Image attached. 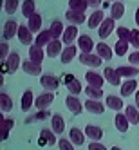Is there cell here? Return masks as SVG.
<instances>
[{
    "instance_id": "obj_1",
    "label": "cell",
    "mask_w": 139,
    "mask_h": 150,
    "mask_svg": "<svg viewBox=\"0 0 139 150\" xmlns=\"http://www.w3.org/2000/svg\"><path fill=\"white\" fill-rule=\"evenodd\" d=\"M40 83L47 92H54L60 87V80H58V76H54V74H42Z\"/></svg>"
},
{
    "instance_id": "obj_2",
    "label": "cell",
    "mask_w": 139,
    "mask_h": 150,
    "mask_svg": "<svg viewBox=\"0 0 139 150\" xmlns=\"http://www.w3.org/2000/svg\"><path fill=\"white\" fill-rule=\"evenodd\" d=\"M101 62H103V58L94 54V52H81L80 54V63H83V65H87V67H92V69L99 67Z\"/></svg>"
},
{
    "instance_id": "obj_3",
    "label": "cell",
    "mask_w": 139,
    "mask_h": 150,
    "mask_svg": "<svg viewBox=\"0 0 139 150\" xmlns=\"http://www.w3.org/2000/svg\"><path fill=\"white\" fill-rule=\"evenodd\" d=\"M52 101H54V94L52 92H42L40 96H36V100H35V107L40 110H47V107L52 105Z\"/></svg>"
},
{
    "instance_id": "obj_4",
    "label": "cell",
    "mask_w": 139,
    "mask_h": 150,
    "mask_svg": "<svg viewBox=\"0 0 139 150\" xmlns=\"http://www.w3.org/2000/svg\"><path fill=\"white\" fill-rule=\"evenodd\" d=\"M114 29H116V20H114L112 16L105 18V20H103V24H101V25H99V29H98V33H99V38H101V40L109 38V36L114 33Z\"/></svg>"
},
{
    "instance_id": "obj_5",
    "label": "cell",
    "mask_w": 139,
    "mask_h": 150,
    "mask_svg": "<svg viewBox=\"0 0 139 150\" xmlns=\"http://www.w3.org/2000/svg\"><path fill=\"white\" fill-rule=\"evenodd\" d=\"M65 105H67V109L72 112V114H81L83 109H85V105L80 101V98H76L74 94H69L67 98H65Z\"/></svg>"
},
{
    "instance_id": "obj_6",
    "label": "cell",
    "mask_w": 139,
    "mask_h": 150,
    "mask_svg": "<svg viewBox=\"0 0 139 150\" xmlns=\"http://www.w3.org/2000/svg\"><path fill=\"white\" fill-rule=\"evenodd\" d=\"M18 29H20V25L15 22V20H7V22L4 24V31H2L4 42H7V40H11L13 36H16L18 35Z\"/></svg>"
},
{
    "instance_id": "obj_7",
    "label": "cell",
    "mask_w": 139,
    "mask_h": 150,
    "mask_svg": "<svg viewBox=\"0 0 139 150\" xmlns=\"http://www.w3.org/2000/svg\"><path fill=\"white\" fill-rule=\"evenodd\" d=\"M58 143V139H56V134L52 128H42V132H40V145L44 146V145H56Z\"/></svg>"
},
{
    "instance_id": "obj_8",
    "label": "cell",
    "mask_w": 139,
    "mask_h": 150,
    "mask_svg": "<svg viewBox=\"0 0 139 150\" xmlns=\"http://www.w3.org/2000/svg\"><path fill=\"white\" fill-rule=\"evenodd\" d=\"M22 71L29 76H42V63H35L31 60L22 62Z\"/></svg>"
},
{
    "instance_id": "obj_9",
    "label": "cell",
    "mask_w": 139,
    "mask_h": 150,
    "mask_svg": "<svg viewBox=\"0 0 139 150\" xmlns=\"http://www.w3.org/2000/svg\"><path fill=\"white\" fill-rule=\"evenodd\" d=\"M45 52H47L49 58L61 56V52H63V42L61 40H51V44L45 47Z\"/></svg>"
},
{
    "instance_id": "obj_10",
    "label": "cell",
    "mask_w": 139,
    "mask_h": 150,
    "mask_svg": "<svg viewBox=\"0 0 139 150\" xmlns=\"http://www.w3.org/2000/svg\"><path fill=\"white\" fill-rule=\"evenodd\" d=\"M96 54L101 56V58H103V60H107V62H110V60H112V56L116 54V52H114V49H112L110 45H107L105 42H99V44L96 45Z\"/></svg>"
},
{
    "instance_id": "obj_11",
    "label": "cell",
    "mask_w": 139,
    "mask_h": 150,
    "mask_svg": "<svg viewBox=\"0 0 139 150\" xmlns=\"http://www.w3.org/2000/svg\"><path fill=\"white\" fill-rule=\"evenodd\" d=\"M0 137H2V141H7L9 139V132H11V128H13V125H15V121L11 120V117H6L4 116H0Z\"/></svg>"
},
{
    "instance_id": "obj_12",
    "label": "cell",
    "mask_w": 139,
    "mask_h": 150,
    "mask_svg": "<svg viewBox=\"0 0 139 150\" xmlns=\"http://www.w3.org/2000/svg\"><path fill=\"white\" fill-rule=\"evenodd\" d=\"M78 27L76 25H69V27H65V33H63V36H61V42L65 45H72V42H78Z\"/></svg>"
},
{
    "instance_id": "obj_13",
    "label": "cell",
    "mask_w": 139,
    "mask_h": 150,
    "mask_svg": "<svg viewBox=\"0 0 139 150\" xmlns=\"http://www.w3.org/2000/svg\"><path fill=\"white\" fill-rule=\"evenodd\" d=\"M18 42L20 44H24V45H33V33H31V29L27 27V25H20V29H18Z\"/></svg>"
},
{
    "instance_id": "obj_14",
    "label": "cell",
    "mask_w": 139,
    "mask_h": 150,
    "mask_svg": "<svg viewBox=\"0 0 139 150\" xmlns=\"http://www.w3.org/2000/svg\"><path fill=\"white\" fill-rule=\"evenodd\" d=\"M85 80H87L89 85H92V87H103V83H105V76H101V74L98 72H94V71H87L85 72Z\"/></svg>"
},
{
    "instance_id": "obj_15",
    "label": "cell",
    "mask_w": 139,
    "mask_h": 150,
    "mask_svg": "<svg viewBox=\"0 0 139 150\" xmlns=\"http://www.w3.org/2000/svg\"><path fill=\"white\" fill-rule=\"evenodd\" d=\"M103 76L110 85H114V87H117V85L121 83V76H119V72H117V69H112V67L103 69Z\"/></svg>"
},
{
    "instance_id": "obj_16",
    "label": "cell",
    "mask_w": 139,
    "mask_h": 150,
    "mask_svg": "<svg viewBox=\"0 0 139 150\" xmlns=\"http://www.w3.org/2000/svg\"><path fill=\"white\" fill-rule=\"evenodd\" d=\"M35 94H33V91H31V89H27L24 94H22V100H20V109H22L24 112H27L29 109H31V107H33L35 105Z\"/></svg>"
},
{
    "instance_id": "obj_17",
    "label": "cell",
    "mask_w": 139,
    "mask_h": 150,
    "mask_svg": "<svg viewBox=\"0 0 139 150\" xmlns=\"http://www.w3.org/2000/svg\"><path fill=\"white\" fill-rule=\"evenodd\" d=\"M117 72H119L121 78H126V80H134L137 74H139V69L135 65H121V67H116Z\"/></svg>"
},
{
    "instance_id": "obj_18",
    "label": "cell",
    "mask_w": 139,
    "mask_h": 150,
    "mask_svg": "<svg viewBox=\"0 0 139 150\" xmlns=\"http://www.w3.org/2000/svg\"><path fill=\"white\" fill-rule=\"evenodd\" d=\"M47 56V52L42 49V47H38V45H31L29 47V60L31 62H35V63H42V60H44Z\"/></svg>"
},
{
    "instance_id": "obj_19",
    "label": "cell",
    "mask_w": 139,
    "mask_h": 150,
    "mask_svg": "<svg viewBox=\"0 0 139 150\" xmlns=\"http://www.w3.org/2000/svg\"><path fill=\"white\" fill-rule=\"evenodd\" d=\"M78 47L81 52H92L94 51V40L89 35H80L78 38Z\"/></svg>"
},
{
    "instance_id": "obj_20",
    "label": "cell",
    "mask_w": 139,
    "mask_h": 150,
    "mask_svg": "<svg viewBox=\"0 0 139 150\" xmlns=\"http://www.w3.org/2000/svg\"><path fill=\"white\" fill-rule=\"evenodd\" d=\"M85 136H87L90 141H99V139L103 137V130L98 125H87L85 127Z\"/></svg>"
},
{
    "instance_id": "obj_21",
    "label": "cell",
    "mask_w": 139,
    "mask_h": 150,
    "mask_svg": "<svg viewBox=\"0 0 139 150\" xmlns=\"http://www.w3.org/2000/svg\"><path fill=\"white\" fill-rule=\"evenodd\" d=\"M65 18L69 20V22H71L72 25H80V24H83V22H85V20H89L87 16H85V13L72 11V9H69V11L65 13Z\"/></svg>"
},
{
    "instance_id": "obj_22",
    "label": "cell",
    "mask_w": 139,
    "mask_h": 150,
    "mask_svg": "<svg viewBox=\"0 0 139 150\" xmlns=\"http://www.w3.org/2000/svg\"><path fill=\"white\" fill-rule=\"evenodd\" d=\"M103 20H105V13L103 11H99V9H98V11H94L90 16H89V20H87V27L89 29H94V27H98L99 29V25L103 24Z\"/></svg>"
},
{
    "instance_id": "obj_23",
    "label": "cell",
    "mask_w": 139,
    "mask_h": 150,
    "mask_svg": "<svg viewBox=\"0 0 139 150\" xmlns=\"http://www.w3.org/2000/svg\"><path fill=\"white\" fill-rule=\"evenodd\" d=\"M65 85H67L69 92H71V94H74V96H76V94H80V92L83 91V87H81L80 80H76L74 76H71V74H69V76H65Z\"/></svg>"
},
{
    "instance_id": "obj_24",
    "label": "cell",
    "mask_w": 139,
    "mask_h": 150,
    "mask_svg": "<svg viewBox=\"0 0 139 150\" xmlns=\"http://www.w3.org/2000/svg\"><path fill=\"white\" fill-rule=\"evenodd\" d=\"M51 128L54 130V134H63L65 132V120L60 114H54L51 117Z\"/></svg>"
},
{
    "instance_id": "obj_25",
    "label": "cell",
    "mask_w": 139,
    "mask_h": 150,
    "mask_svg": "<svg viewBox=\"0 0 139 150\" xmlns=\"http://www.w3.org/2000/svg\"><path fill=\"white\" fill-rule=\"evenodd\" d=\"M85 109H87L89 112H92V114H103L105 112V105L99 101V100H87L85 101Z\"/></svg>"
},
{
    "instance_id": "obj_26",
    "label": "cell",
    "mask_w": 139,
    "mask_h": 150,
    "mask_svg": "<svg viewBox=\"0 0 139 150\" xmlns=\"http://www.w3.org/2000/svg\"><path fill=\"white\" fill-rule=\"evenodd\" d=\"M6 63H7V74H15L16 72V69L20 67V54L18 52H11L9 54V58L6 60Z\"/></svg>"
},
{
    "instance_id": "obj_27",
    "label": "cell",
    "mask_w": 139,
    "mask_h": 150,
    "mask_svg": "<svg viewBox=\"0 0 139 150\" xmlns=\"http://www.w3.org/2000/svg\"><path fill=\"white\" fill-rule=\"evenodd\" d=\"M134 92H137V81L135 80H126L121 85V98H128Z\"/></svg>"
},
{
    "instance_id": "obj_28",
    "label": "cell",
    "mask_w": 139,
    "mask_h": 150,
    "mask_svg": "<svg viewBox=\"0 0 139 150\" xmlns=\"http://www.w3.org/2000/svg\"><path fill=\"white\" fill-rule=\"evenodd\" d=\"M76 52H78V47L76 45H67L65 49H63L61 56H60V60H61L63 65H65V63H71L74 58H76Z\"/></svg>"
},
{
    "instance_id": "obj_29",
    "label": "cell",
    "mask_w": 139,
    "mask_h": 150,
    "mask_svg": "<svg viewBox=\"0 0 139 150\" xmlns=\"http://www.w3.org/2000/svg\"><path fill=\"white\" fill-rule=\"evenodd\" d=\"M85 137H87V136H85V132H81L80 128H76V127L71 128V132H69V139L74 143V146H81V145L85 143Z\"/></svg>"
},
{
    "instance_id": "obj_30",
    "label": "cell",
    "mask_w": 139,
    "mask_h": 150,
    "mask_svg": "<svg viewBox=\"0 0 139 150\" xmlns=\"http://www.w3.org/2000/svg\"><path fill=\"white\" fill-rule=\"evenodd\" d=\"M49 31H51V36H52V40H61L63 33H65V27H63V24L60 22V20H54V22L51 24Z\"/></svg>"
},
{
    "instance_id": "obj_31",
    "label": "cell",
    "mask_w": 139,
    "mask_h": 150,
    "mask_svg": "<svg viewBox=\"0 0 139 150\" xmlns=\"http://www.w3.org/2000/svg\"><path fill=\"white\" fill-rule=\"evenodd\" d=\"M105 105L109 107V109H112V110H123V100L114 96V94H109L105 98Z\"/></svg>"
},
{
    "instance_id": "obj_32",
    "label": "cell",
    "mask_w": 139,
    "mask_h": 150,
    "mask_svg": "<svg viewBox=\"0 0 139 150\" xmlns=\"http://www.w3.org/2000/svg\"><path fill=\"white\" fill-rule=\"evenodd\" d=\"M114 125H116V128H117L119 132H123V134H125V132L128 130V125H130V121L126 120V116H125V114L117 112V114H116V117H114Z\"/></svg>"
},
{
    "instance_id": "obj_33",
    "label": "cell",
    "mask_w": 139,
    "mask_h": 150,
    "mask_svg": "<svg viewBox=\"0 0 139 150\" xmlns=\"http://www.w3.org/2000/svg\"><path fill=\"white\" fill-rule=\"evenodd\" d=\"M51 40H52V36H51V31L47 29V31H42V33H38L36 35V40H35V45H38V47H47L49 44H51Z\"/></svg>"
},
{
    "instance_id": "obj_34",
    "label": "cell",
    "mask_w": 139,
    "mask_h": 150,
    "mask_svg": "<svg viewBox=\"0 0 139 150\" xmlns=\"http://www.w3.org/2000/svg\"><path fill=\"white\" fill-rule=\"evenodd\" d=\"M125 116H126V120L130 121L132 125H137L139 123V109H137L135 105H126Z\"/></svg>"
},
{
    "instance_id": "obj_35",
    "label": "cell",
    "mask_w": 139,
    "mask_h": 150,
    "mask_svg": "<svg viewBox=\"0 0 139 150\" xmlns=\"http://www.w3.org/2000/svg\"><path fill=\"white\" fill-rule=\"evenodd\" d=\"M110 16H112L114 20L123 18V16H125V4L119 2V0H116V2L110 6Z\"/></svg>"
},
{
    "instance_id": "obj_36",
    "label": "cell",
    "mask_w": 139,
    "mask_h": 150,
    "mask_svg": "<svg viewBox=\"0 0 139 150\" xmlns=\"http://www.w3.org/2000/svg\"><path fill=\"white\" fill-rule=\"evenodd\" d=\"M27 27L31 29V33H42V16L36 13V15H33L29 18V22H27Z\"/></svg>"
},
{
    "instance_id": "obj_37",
    "label": "cell",
    "mask_w": 139,
    "mask_h": 150,
    "mask_svg": "<svg viewBox=\"0 0 139 150\" xmlns=\"http://www.w3.org/2000/svg\"><path fill=\"white\" fill-rule=\"evenodd\" d=\"M22 15L25 18H31L33 15H36V4H35V0H24V4H22Z\"/></svg>"
},
{
    "instance_id": "obj_38",
    "label": "cell",
    "mask_w": 139,
    "mask_h": 150,
    "mask_svg": "<svg viewBox=\"0 0 139 150\" xmlns=\"http://www.w3.org/2000/svg\"><path fill=\"white\" fill-rule=\"evenodd\" d=\"M11 109H13L11 96L6 94V92H2V94H0V110H2V112H11Z\"/></svg>"
},
{
    "instance_id": "obj_39",
    "label": "cell",
    "mask_w": 139,
    "mask_h": 150,
    "mask_svg": "<svg viewBox=\"0 0 139 150\" xmlns=\"http://www.w3.org/2000/svg\"><path fill=\"white\" fill-rule=\"evenodd\" d=\"M128 45H130V42L117 40L116 42V47H114V52H116L117 56H125V54H128Z\"/></svg>"
},
{
    "instance_id": "obj_40",
    "label": "cell",
    "mask_w": 139,
    "mask_h": 150,
    "mask_svg": "<svg viewBox=\"0 0 139 150\" xmlns=\"http://www.w3.org/2000/svg\"><path fill=\"white\" fill-rule=\"evenodd\" d=\"M87 2L85 0H69V9L72 11H80V13H85L87 11Z\"/></svg>"
},
{
    "instance_id": "obj_41",
    "label": "cell",
    "mask_w": 139,
    "mask_h": 150,
    "mask_svg": "<svg viewBox=\"0 0 139 150\" xmlns=\"http://www.w3.org/2000/svg\"><path fill=\"white\" fill-rule=\"evenodd\" d=\"M18 6H20V0H4V11L7 15H13L18 11Z\"/></svg>"
},
{
    "instance_id": "obj_42",
    "label": "cell",
    "mask_w": 139,
    "mask_h": 150,
    "mask_svg": "<svg viewBox=\"0 0 139 150\" xmlns=\"http://www.w3.org/2000/svg\"><path fill=\"white\" fill-rule=\"evenodd\" d=\"M85 94H87L90 100H99V98H103V91L99 87H92V85H89V87L85 89Z\"/></svg>"
},
{
    "instance_id": "obj_43",
    "label": "cell",
    "mask_w": 139,
    "mask_h": 150,
    "mask_svg": "<svg viewBox=\"0 0 139 150\" xmlns=\"http://www.w3.org/2000/svg\"><path fill=\"white\" fill-rule=\"evenodd\" d=\"M117 33V40H125V42H130V35H132V29H128L125 25H119L116 29Z\"/></svg>"
},
{
    "instance_id": "obj_44",
    "label": "cell",
    "mask_w": 139,
    "mask_h": 150,
    "mask_svg": "<svg viewBox=\"0 0 139 150\" xmlns=\"http://www.w3.org/2000/svg\"><path fill=\"white\" fill-rule=\"evenodd\" d=\"M58 148L60 150H74V143L71 141V139L61 137V139H58Z\"/></svg>"
},
{
    "instance_id": "obj_45",
    "label": "cell",
    "mask_w": 139,
    "mask_h": 150,
    "mask_svg": "<svg viewBox=\"0 0 139 150\" xmlns=\"http://www.w3.org/2000/svg\"><path fill=\"white\" fill-rule=\"evenodd\" d=\"M9 54H11V52H9V44L7 42H2V44H0V60L6 62L9 58Z\"/></svg>"
},
{
    "instance_id": "obj_46",
    "label": "cell",
    "mask_w": 139,
    "mask_h": 150,
    "mask_svg": "<svg viewBox=\"0 0 139 150\" xmlns=\"http://www.w3.org/2000/svg\"><path fill=\"white\" fill-rule=\"evenodd\" d=\"M51 114L47 112V110H40V112H36L35 116H31L29 117V121H42V120H47Z\"/></svg>"
},
{
    "instance_id": "obj_47",
    "label": "cell",
    "mask_w": 139,
    "mask_h": 150,
    "mask_svg": "<svg viewBox=\"0 0 139 150\" xmlns=\"http://www.w3.org/2000/svg\"><path fill=\"white\" fill-rule=\"evenodd\" d=\"M130 45H134L135 49H139V29H132V35H130Z\"/></svg>"
},
{
    "instance_id": "obj_48",
    "label": "cell",
    "mask_w": 139,
    "mask_h": 150,
    "mask_svg": "<svg viewBox=\"0 0 139 150\" xmlns=\"http://www.w3.org/2000/svg\"><path fill=\"white\" fill-rule=\"evenodd\" d=\"M128 62H130V65H139V49H135L132 54H128Z\"/></svg>"
},
{
    "instance_id": "obj_49",
    "label": "cell",
    "mask_w": 139,
    "mask_h": 150,
    "mask_svg": "<svg viewBox=\"0 0 139 150\" xmlns=\"http://www.w3.org/2000/svg\"><path fill=\"white\" fill-rule=\"evenodd\" d=\"M89 150H107V146L101 145L99 141H90L89 143Z\"/></svg>"
},
{
    "instance_id": "obj_50",
    "label": "cell",
    "mask_w": 139,
    "mask_h": 150,
    "mask_svg": "<svg viewBox=\"0 0 139 150\" xmlns=\"http://www.w3.org/2000/svg\"><path fill=\"white\" fill-rule=\"evenodd\" d=\"M85 2H87V6L92 7V9H98V7L103 6V0H85Z\"/></svg>"
},
{
    "instance_id": "obj_51",
    "label": "cell",
    "mask_w": 139,
    "mask_h": 150,
    "mask_svg": "<svg viewBox=\"0 0 139 150\" xmlns=\"http://www.w3.org/2000/svg\"><path fill=\"white\" fill-rule=\"evenodd\" d=\"M134 20H135V24L139 25V7L135 9V15H134Z\"/></svg>"
},
{
    "instance_id": "obj_52",
    "label": "cell",
    "mask_w": 139,
    "mask_h": 150,
    "mask_svg": "<svg viewBox=\"0 0 139 150\" xmlns=\"http://www.w3.org/2000/svg\"><path fill=\"white\" fill-rule=\"evenodd\" d=\"M135 107H137V109H139V91L135 92Z\"/></svg>"
},
{
    "instance_id": "obj_53",
    "label": "cell",
    "mask_w": 139,
    "mask_h": 150,
    "mask_svg": "<svg viewBox=\"0 0 139 150\" xmlns=\"http://www.w3.org/2000/svg\"><path fill=\"white\" fill-rule=\"evenodd\" d=\"M110 150H121V148H119V146H112Z\"/></svg>"
},
{
    "instance_id": "obj_54",
    "label": "cell",
    "mask_w": 139,
    "mask_h": 150,
    "mask_svg": "<svg viewBox=\"0 0 139 150\" xmlns=\"http://www.w3.org/2000/svg\"><path fill=\"white\" fill-rule=\"evenodd\" d=\"M107 2H112V4H114V2H116V0H107Z\"/></svg>"
}]
</instances>
